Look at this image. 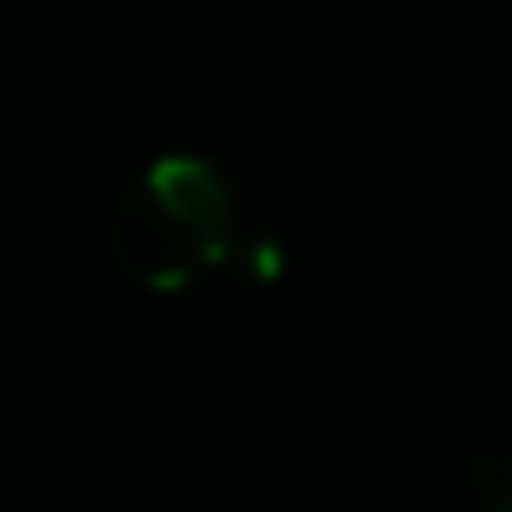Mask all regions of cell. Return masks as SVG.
Segmentation results:
<instances>
[{
    "mask_svg": "<svg viewBox=\"0 0 512 512\" xmlns=\"http://www.w3.org/2000/svg\"><path fill=\"white\" fill-rule=\"evenodd\" d=\"M111 254L138 287L182 292L232 254V193L199 155H160L122 193Z\"/></svg>",
    "mask_w": 512,
    "mask_h": 512,
    "instance_id": "1",
    "label": "cell"
},
{
    "mask_svg": "<svg viewBox=\"0 0 512 512\" xmlns=\"http://www.w3.org/2000/svg\"><path fill=\"white\" fill-rule=\"evenodd\" d=\"M490 512H512V496H501V501H496V507H490Z\"/></svg>",
    "mask_w": 512,
    "mask_h": 512,
    "instance_id": "3",
    "label": "cell"
},
{
    "mask_svg": "<svg viewBox=\"0 0 512 512\" xmlns=\"http://www.w3.org/2000/svg\"><path fill=\"white\" fill-rule=\"evenodd\" d=\"M248 276L254 281H276L281 276V248L270 243V237H254V243H248Z\"/></svg>",
    "mask_w": 512,
    "mask_h": 512,
    "instance_id": "2",
    "label": "cell"
}]
</instances>
